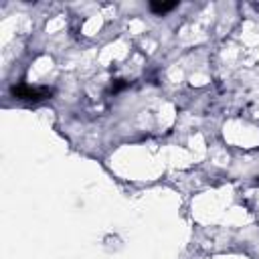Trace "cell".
Instances as JSON below:
<instances>
[{
  "mask_svg": "<svg viewBox=\"0 0 259 259\" xmlns=\"http://www.w3.org/2000/svg\"><path fill=\"white\" fill-rule=\"evenodd\" d=\"M12 93L18 99L38 101V99H47L53 93V89H49V87H32V85H18V87L12 89Z\"/></svg>",
  "mask_w": 259,
  "mask_h": 259,
  "instance_id": "cell-1",
  "label": "cell"
},
{
  "mask_svg": "<svg viewBox=\"0 0 259 259\" xmlns=\"http://www.w3.org/2000/svg\"><path fill=\"white\" fill-rule=\"evenodd\" d=\"M174 6H176V2H152V4H150V8H152L154 12H160V14L172 10Z\"/></svg>",
  "mask_w": 259,
  "mask_h": 259,
  "instance_id": "cell-2",
  "label": "cell"
}]
</instances>
